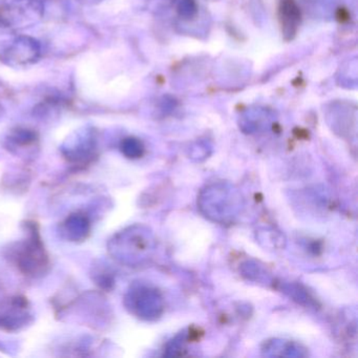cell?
<instances>
[{"label": "cell", "mask_w": 358, "mask_h": 358, "mask_svg": "<svg viewBox=\"0 0 358 358\" xmlns=\"http://www.w3.org/2000/svg\"><path fill=\"white\" fill-rule=\"evenodd\" d=\"M198 208L210 221L227 225L240 217L244 209V198L231 183L215 182L201 190Z\"/></svg>", "instance_id": "cell-1"}, {"label": "cell", "mask_w": 358, "mask_h": 358, "mask_svg": "<svg viewBox=\"0 0 358 358\" xmlns=\"http://www.w3.org/2000/svg\"><path fill=\"white\" fill-rule=\"evenodd\" d=\"M156 247L152 230L146 226L135 225L117 234L110 242V250L121 263L135 267L150 261Z\"/></svg>", "instance_id": "cell-2"}, {"label": "cell", "mask_w": 358, "mask_h": 358, "mask_svg": "<svg viewBox=\"0 0 358 358\" xmlns=\"http://www.w3.org/2000/svg\"><path fill=\"white\" fill-rule=\"evenodd\" d=\"M127 309L144 320H156L162 315L164 301L157 289L146 285H135L125 297Z\"/></svg>", "instance_id": "cell-3"}, {"label": "cell", "mask_w": 358, "mask_h": 358, "mask_svg": "<svg viewBox=\"0 0 358 358\" xmlns=\"http://www.w3.org/2000/svg\"><path fill=\"white\" fill-rule=\"evenodd\" d=\"M38 11L35 1L30 0L0 3V28H16L15 26H20L22 22L32 20L24 16V12L38 13Z\"/></svg>", "instance_id": "cell-4"}, {"label": "cell", "mask_w": 358, "mask_h": 358, "mask_svg": "<svg viewBox=\"0 0 358 358\" xmlns=\"http://www.w3.org/2000/svg\"><path fill=\"white\" fill-rule=\"evenodd\" d=\"M34 242L29 243L24 250L22 251L20 255V265L24 272L28 273H35L37 271V268L45 267V257L43 255V249L41 245L39 244L36 238H34Z\"/></svg>", "instance_id": "cell-5"}, {"label": "cell", "mask_w": 358, "mask_h": 358, "mask_svg": "<svg viewBox=\"0 0 358 358\" xmlns=\"http://www.w3.org/2000/svg\"><path fill=\"white\" fill-rule=\"evenodd\" d=\"M267 355L275 356H303V350L297 343L285 341H272L266 343L265 350Z\"/></svg>", "instance_id": "cell-6"}, {"label": "cell", "mask_w": 358, "mask_h": 358, "mask_svg": "<svg viewBox=\"0 0 358 358\" xmlns=\"http://www.w3.org/2000/svg\"><path fill=\"white\" fill-rule=\"evenodd\" d=\"M66 227L69 236L73 240L85 238L87 231H89V223H87V219L79 215H73L70 219H68Z\"/></svg>", "instance_id": "cell-7"}, {"label": "cell", "mask_w": 358, "mask_h": 358, "mask_svg": "<svg viewBox=\"0 0 358 358\" xmlns=\"http://www.w3.org/2000/svg\"><path fill=\"white\" fill-rule=\"evenodd\" d=\"M122 152L127 158H140L143 155V146L136 139H127L122 143Z\"/></svg>", "instance_id": "cell-8"}, {"label": "cell", "mask_w": 358, "mask_h": 358, "mask_svg": "<svg viewBox=\"0 0 358 358\" xmlns=\"http://www.w3.org/2000/svg\"><path fill=\"white\" fill-rule=\"evenodd\" d=\"M285 292L289 293L291 297L294 301H299L301 303H306V305H311L312 299H310L309 295L305 292V290H301L296 285H286L284 287Z\"/></svg>", "instance_id": "cell-9"}, {"label": "cell", "mask_w": 358, "mask_h": 358, "mask_svg": "<svg viewBox=\"0 0 358 358\" xmlns=\"http://www.w3.org/2000/svg\"><path fill=\"white\" fill-rule=\"evenodd\" d=\"M186 341V336L184 334H179L173 338V341H169L166 347V356H177L181 355L182 349L184 348V343Z\"/></svg>", "instance_id": "cell-10"}]
</instances>
